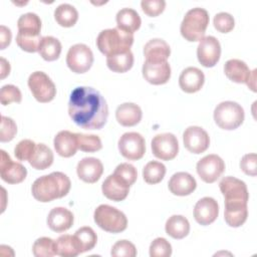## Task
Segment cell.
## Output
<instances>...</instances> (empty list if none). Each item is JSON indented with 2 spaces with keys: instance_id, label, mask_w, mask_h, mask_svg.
Returning a JSON list of instances; mask_svg holds the SVG:
<instances>
[{
  "instance_id": "cell-1",
  "label": "cell",
  "mask_w": 257,
  "mask_h": 257,
  "mask_svg": "<svg viewBox=\"0 0 257 257\" xmlns=\"http://www.w3.org/2000/svg\"><path fill=\"white\" fill-rule=\"evenodd\" d=\"M68 113L76 125L84 130H100L106 123L108 106L98 90L77 86L70 93Z\"/></svg>"
},
{
  "instance_id": "cell-2",
  "label": "cell",
  "mask_w": 257,
  "mask_h": 257,
  "mask_svg": "<svg viewBox=\"0 0 257 257\" xmlns=\"http://www.w3.org/2000/svg\"><path fill=\"white\" fill-rule=\"evenodd\" d=\"M69 178L61 172H52L36 179L31 187V193L35 200L47 203L66 196L70 190Z\"/></svg>"
},
{
  "instance_id": "cell-3",
  "label": "cell",
  "mask_w": 257,
  "mask_h": 257,
  "mask_svg": "<svg viewBox=\"0 0 257 257\" xmlns=\"http://www.w3.org/2000/svg\"><path fill=\"white\" fill-rule=\"evenodd\" d=\"M134 43V34L124 30L115 28L104 29L99 32L96 38V46L98 50L106 55H114L123 53L132 47Z\"/></svg>"
},
{
  "instance_id": "cell-4",
  "label": "cell",
  "mask_w": 257,
  "mask_h": 257,
  "mask_svg": "<svg viewBox=\"0 0 257 257\" xmlns=\"http://www.w3.org/2000/svg\"><path fill=\"white\" fill-rule=\"evenodd\" d=\"M209 20V13L206 9L200 7L190 9L181 23L182 36L191 42L200 41L205 35Z\"/></svg>"
},
{
  "instance_id": "cell-5",
  "label": "cell",
  "mask_w": 257,
  "mask_h": 257,
  "mask_svg": "<svg viewBox=\"0 0 257 257\" xmlns=\"http://www.w3.org/2000/svg\"><path fill=\"white\" fill-rule=\"evenodd\" d=\"M93 219L99 228L109 233H120L127 227L124 213L106 204L99 205L94 210Z\"/></svg>"
},
{
  "instance_id": "cell-6",
  "label": "cell",
  "mask_w": 257,
  "mask_h": 257,
  "mask_svg": "<svg viewBox=\"0 0 257 257\" xmlns=\"http://www.w3.org/2000/svg\"><path fill=\"white\" fill-rule=\"evenodd\" d=\"M244 117L243 107L235 101H222L214 109V120L222 130H236L243 123Z\"/></svg>"
},
{
  "instance_id": "cell-7",
  "label": "cell",
  "mask_w": 257,
  "mask_h": 257,
  "mask_svg": "<svg viewBox=\"0 0 257 257\" xmlns=\"http://www.w3.org/2000/svg\"><path fill=\"white\" fill-rule=\"evenodd\" d=\"M219 188L225 199V207L247 205L249 193L243 181L231 176L224 177L219 183Z\"/></svg>"
},
{
  "instance_id": "cell-8",
  "label": "cell",
  "mask_w": 257,
  "mask_h": 257,
  "mask_svg": "<svg viewBox=\"0 0 257 257\" xmlns=\"http://www.w3.org/2000/svg\"><path fill=\"white\" fill-rule=\"evenodd\" d=\"M28 87L34 98L42 103L51 101L56 94L54 82L43 71H34L29 75Z\"/></svg>"
},
{
  "instance_id": "cell-9",
  "label": "cell",
  "mask_w": 257,
  "mask_h": 257,
  "mask_svg": "<svg viewBox=\"0 0 257 257\" xmlns=\"http://www.w3.org/2000/svg\"><path fill=\"white\" fill-rule=\"evenodd\" d=\"M93 63V53L91 49L83 44L76 43L72 45L66 54V64L74 73L86 72Z\"/></svg>"
},
{
  "instance_id": "cell-10",
  "label": "cell",
  "mask_w": 257,
  "mask_h": 257,
  "mask_svg": "<svg viewBox=\"0 0 257 257\" xmlns=\"http://www.w3.org/2000/svg\"><path fill=\"white\" fill-rule=\"evenodd\" d=\"M120 155L128 161H138L146 153V142L144 137L136 132L124 133L117 143Z\"/></svg>"
},
{
  "instance_id": "cell-11",
  "label": "cell",
  "mask_w": 257,
  "mask_h": 257,
  "mask_svg": "<svg viewBox=\"0 0 257 257\" xmlns=\"http://www.w3.org/2000/svg\"><path fill=\"white\" fill-rule=\"evenodd\" d=\"M152 152L154 156L162 161H171L179 153V143L175 135L164 133L155 136L152 140Z\"/></svg>"
},
{
  "instance_id": "cell-12",
  "label": "cell",
  "mask_w": 257,
  "mask_h": 257,
  "mask_svg": "<svg viewBox=\"0 0 257 257\" xmlns=\"http://www.w3.org/2000/svg\"><path fill=\"white\" fill-rule=\"evenodd\" d=\"M196 170L199 177L205 183L212 184L216 182L225 171V163L218 155L211 154L205 156L197 163Z\"/></svg>"
},
{
  "instance_id": "cell-13",
  "label": "cell",
  "mask_w": 257,
  "mask_h": 257,
  "mask_svg": "<svg viewBox=\"0 0 257 257\" xmlns=\"http://www.w3.org/2000/svg\"><path fill=\"white\" fill-rule=\"evenodd\" d=\"M221 56V45L214 36H204L197 47V57L199 62L205 67H213L217 64Z\"/></svg>"
},
{
  "instance_id": "cell-14",
  "label": "cell",
  "mask_w": 257,
  "mask_h": 257,
  "mask_svg": "<svg viewBox=\"0 0 257 257\" xmlns=\"http://www.w3.org/2000/svg\"><path fill=\"white\" fill-rule=\"evenodd\" d=\"M0 176L1 179L8 184H19L23 182L27 176L26 168L17 162H13L9 155L4 151H0Z\"/></svg>"
},
{
  "instance_id": "cell-15",
  "label": "cell",
  "mask_w": 257,
  "mask_h": 257,
  "mask_svg": "<svg viewBox=\"0 0 257 257\" xmlns=\"http://www.w3.org/2000/svg\"><path fill=\"white\" fill-rule=\"evenodd\" d=\"M183 142L185 148L193 154H202L210 146V137L208 133L201 126H188L183 134Z\"/></svg>"
},
{
  "instance_id": "cell-16",
  "label": "cell",
  "mask_w": 257,
  "mask_h": 257,
  "mask_svg": "<svg viewBox=\"0 0 257 257\" xmlns=\"http://www.w3.org/2000/svg\"><path fill=\"white\" fill-rule=\"evenodd\" d=\"M144 78L154 85L165 84L171 77V66L168 61H145L142 68Z\"/></svg>"
},
{
  "instance_id": "cell-17",
  "label": "cell",
  "mask_w": 257,
  "mask_h": 257,
  "mask_svg": "<svg viewBox=\"0 0 257 257\" xmlns=\"http://www.w3.org/2000/svg\"><path fill=\"white\" fill-rule=\"evenodd\" d=\"M219 215L217 201L211 197L200 199L194 207V218L200 225L207 226L212 224Z\"/></svg>"
},
{
  "instance_id": "cell-18",
  "label": "cell",
  "mask_w": 257,
  "mask_h": 257,
  "mask_svg": "<svg viewBox=\"0 0 257 257\" xmlns=\"http://www.w3.org/2000/svg\"><path fill=\"white\" fill-rule=\"evenodd\" d=\"M76 173L81 181L93 184L100 179L103 173V165L96 158H83L77 164Z\"/></svg>"
},
{
  "instance_id": "cell-19",
  "label": "cell",
  "mask_w": 257,
  "mask_h": 257,
  "mask_svg": "<svg viewBox=\"0 0 257 257\" xmlns=\"http://www.w3.org/2000/svg\"><path fill=\"white\" fill-rule=\"evenodd\" d=\"M205 82L204 72L198 67L190 66L185 68L179 77L180 88L187 93L199 91Z\"/></svg>"
},
{
  "instance_id": "cell-20",
  "label": "cell",
  "mask_w": 257,
  "mask_h": 257,
  "mask_svg": "<svg viewBox=\"0 0 257 257\" xmlns=\"http://www.w3.org/2000/svg\"><path fill=\"white\" fill-rule=\"evenodd\" d=\"M168 187L170 192L176 196H188L195 191L197 182L191 174L178 172L171 177Z\"/></svg>"
},
{
  "instance_id": "cell-21",
  "label": "cell",
  "mask_w": 257,
  "mask_h": 257,
  "mask_svg": "<svg viewBox=\"0 0 257 257\" xmlns=\"http://www.w3.org/2000/svg\"><path fill=\"white\" fill-rule=\"evenodd\" d=\"M102 194L109 200L114 202L123 201L130 192V186L118 179L113 174L106 177L101 185Z\"/></svg>"
},
{
  "instance_id": "cell-22",
  "label": "cell",
  "mask_w": 257,
  "mask_h": 257,
  "mask_svg": "<svg viewBox=\"0 0 257 257\" xmlns=\"http://www.w3.org/2000/svg\"><path fill=\"white\" fill-rule=\"evenodd\" d=\"M73 214L68 209L55 207L48 213L47 225L50 230L61 233L68 230L73 225Z\"/></svg>"
},
{
  "instance_id": "cell-23",
  "label": "cell",
  "mask_w": 257,
  "mask_h": 257,
  "mask_svg": "<svg viewBox=\"0 0 257 257\" xmlns=\"http://www.w3.org/2000/svg\"><path fill=\"white\" fill-rule=\"evenodd\" d=\"M53 146L56 153L63 158H70L75 155L78 146L76 134L69 131H60L53 140Z\"/></svg>"
},
{
  "instance_id": "cell-24",
  "label": "cell",
  "mask_w": 257,
  "mask_h": 257,
  "mask_svg": "<svg viewBox=\"0 0 257 257\" xmlns=\"http://www.w3.org/2000/svg\"><path fill=\"white\" fill-rule=\"evenodd\" d=\"M171 54L170 45L161 38L149 40L144 46V55L147 61H167Z\"/></svg>"
},
{
  "instance_id": "cell-25",
  "label": "cell",
  "mask_w": 257,
  "mask_h": 257,
  "mask_svg": "<svg viewBox=\"0 0 257 257\" xmlns=\"http://www.w3.org/2000/svg\"><path fill=\"white\" fill-rule=\"evenodd\" d=\"M143 116L141 107L134 102H123L116 107L115 118L122 126H134L138 124Z\"/></svg>"
},
{
  "instance_id": "cell-26",
  "label": "cell",
  "mask_w": 257,
  "mask_h": 257,
  "mask_svg": "<svg viewBox=\"0 0 257 257\" xmlns=\"http://www.w3.org/2000/svg\"><path fill=\"white\" fill-rule=\"evenodd\" d=\"M224 72L231 81L236 83H246L252 71L243 60L233 58L226 61Z\"/></svg>"
},
{
  "instance_id": "cell-27",
  "label": "cell",
  "mask_w": 257,
  "mask_h": 257,
  "mask_svg": "<svg viewBox=\"0 0 257 257\" xmlns=\"http://www.w3.org/2000/svg\"><path fill=\"white\" fill-rule=\"evenodd\" d=\"M117 27L130 33L137 31L142 24L139 13L133 8H122L118 10L115 16Z\"/></svg>"
},
{
  "instance_id": "cell-28",
  "label": "cell",
  "mask_w": 257,
  "mask_h": 257,
  "mask_svg": "<svg viewBox=\"0 0 257 257\" xmlns=\"http://www.w3.org/2000/svg\"><path fill=\"white\" fill-rule=\"evenodd\" d=\"M166 233L174 239H183L190 232V223L182 215L171 216L165 225Z\"/></svg>"
},
{
  "instance_id": "cell-29",
  "label": "cell",
  "mask_w": 257,
  "mask_h": 257,
  "mask_svg": "<svg viewBox=\"0 0 257 257\" xmlns=\"http://www.w3.org/2000/svg\"><path fill=\"white\" fill-rule=\"evenodd\" d=\"M53 153L44 144H36L35 150L28 160L30 166L36 170H45L53 163Z\"/></svg>"
},
{
  "instance_id": "cell-30",
  "label": "cell",
  "mask_w": 257,
  "mask_h": 257,
  "mask_svg": "<svg viewBox=\"0 0 257 257\" xmlns=\"http://www.w3.org/2000/svg\"><path fill=\"white\" fill-rule=\"evenodd\" d=\"M72 236L79 253H83L93 249L97 242L96 233L93 231L92 228L87 226L77 229Z\"/></svg>"
},
{
  "instance_id": "cell-31",
  "label": "cell",
  "mask_w": 257,
  "mask_h": 257,
  "mask_svg": "<svg viewBox=\"0 0 257 257\" xmlns=\"http://www.w3.org/2000/svg\"><path fill=\"white\" fill-rule=\"evenodd\" d=\"M106 65L113 72H126L134 65V54L128 50L123 53L106 56Z\"/></svg>"
},
{
  "instance_id": "cell-32",
  "label": "cell",
  "mask_w": 257,
  "mask_h": 257,
  "mask_svg": "<svg viewBox=\"0 0 257 257\" xmlns=\"http://www.w3.org/2000/svg\"><path fill=\"white\" fill-rule=\"evenodd\" d=\"M54 19L62 27H71L78 19V12L74 6L62 3L55 8Z\"/></svg>"
},
{
  "instance_id": "cell-33",
  "label": "cell",
  "mask_w": 257,
  "mask_h": 257,
  "mask_svg": "<svg viewBox=\"0 0 257 257\" xmlns=\"http://www.w3.org/2000/svg\"><path fill=\"white\" fill-rule=\"evenodd\" d=\"M18 32L30 35H40L41 20L39 16L33 12L22 14L17 21Z\"/></svg>"
},
{
  "instance_id": "cell-34",
  "label": "cell",
  "mask_w": 257,
  "mask_h": 257,
  "mask_svg": "<svg viewBox=\"0 0 257 257\" xmlns=\"http://www.w3.org/2000/svg\"><path fill=\"white\" fill-rule=\"evenodd\" d=\"M61 43L53 36H44L39 46L38 53L46 61L56 60L61 53Z\"/></svg>"
},
{
  "instance_id": "cell-35",
  "label": "cell",
  "mask_w": 257,
  "mask_h": 257,
  "mask_svg": "<svg viewBox=\"0 0 257 257\" xmlns=\"http://www.w3.org/2000/svg\"><path fill=\"white\" fill-rule=\"evenodd\" d=\"M55 254L61 257H75L80 254L75 245L72 235L64 234L54 240Z\"/></svg>"
},
{
  "instance_id": "cell-36",
  "label": "cell",
  "mask_w": 257,
  "mask_h": 257,
  "mask_svg": "<svg viewBox=\"0 0 257 257\" xmlns=\"http://www.w3.org/2000/svg\"><path fill=\"white\" fill-rule=\"evenodd\" d=\"M247 217H248L247 205L225 207L224 218L226 223L230 227L237 228L242 226L247 220Z\"/></svg>"
},
{
  "instance_id": "cell-37",
  "label": "cell",
  "mask_w": 257,
  "mask_h": 257,
  "mask_svg": "<svg viewBox=\"0 0 257 257\" xmlns=\"http://www.w3.org/2000/svg\"><path fill=\"white\" fill-rule=\"evenodd\" d=\"M166 175V167L158 161L149 162L143 169V177L146 183L155 185L160 183Z\"/></svg>"
},
{
  "instance_id": "cell-38",
  "label": "cell",
  "mask_w": 257,
  "mask_h": 257,
  "mask_svg": "<svg viewBox=\"0 0 257 257\" xmlns=\"http://www.w3.org/2000/svg\"><path fill=\"white\" fill-rule=\"evenodd\" d=\"M76 140L78 149L82 152L93 153L99 151L102 148L101 140L98 136L95 135L76 134Z\"/></svg>"
},
{
  "instance_id": "cell-39",
  "label": "cell",
  "mask_w": 257,
  "mask_h": 257,
  "mask_svg": "<svg viewBox=\"0 0 257 257\" xmlns=\"http://www.w3.org/2000/svg\"><path fill=\"white\" fill-rule=\"evenodd\" d=\"M42 38L43 37L41 35H30L18 32L16 36V43L22 50L26 52H37L39 50Z\"/></svg>"
},
{
  "instance_id": "cell-40",
  "label": "cell",
  "mask_w": 257,
  "mask_h": 257,
  "mask_svg": "<svg viewBox=\"0 0 257 257\" xmlns=\"http://www.w3.org/2000/svg\"><path fill=\"white\" fill-rule=\"evenodd\" d=\"M32 252L35 257H52L55 254L54 240L48 237L38 238L32 246Z\"/></svg>"
},
{
  "instance_id": "cell-41",
  "label": "cell",
  "mask_w": 257,
  "mask_h": 257,
  "mask_svg": "<svg viewBox=\"0 0 257 257\" xmlns=\"http://www.w3.org/2000/svg\"><path fill=\"white\" fill-rule=\"evenodd\" d=\"M113 175L116 176L130 187L135 184L138 178L137 169L132 164L128 163H121L118 166H116Z\"/></svg>"
},
{
  "instance_id": "cell-42",
  "label": "cell",
  "mask_w": 257,
  "mask_h": 257,
  "mask_svg": "<svg viewBox=\"0 0 257 257\" xmlns=\"http://www.w3.org/2000/svg\"><path fill=\"white\" fill-rule=\"evenodd\" d=\"M172 255V245L170 242L163 238H156L150 245L151 257H169Z\"/></svg>"
},
{
  "instance_id": "cell-43",
  "label": "cell",
  "mask_w": 257,
  "mask_h": 257,
  "mask_svg": "<svg viewBox=\"0 0 257 257\" xmlns=\"http://www.w3.org/2000/svg\"><path fill=\"white\" fill-rule=\"evenodd\" d=\"M110 254L113 257H135L137 248L128 240H119L112 245Z\"/></svg>"
},
{
  "instance_id": "cell-44",
  "label": "cell",
  "mask_w": 257,
  "mask_h": 257,
  "mask_svg": "<svg viewBox=\"0 0 257 257\" xmlns=\"http://www.w3.org/2000/svg\"><path fill=\"white\" fill-rule=\"evenodd\" d=\"M22 94L20 89L13 84H6L1 87L0 100L3 105L10 104L11 102H20Z\"/></svg>"
},
{
  "instance_id": "cell-45",
  "label": "cell",
  "mask_w": 257,
  "mask_h": 257,
  "mask_svg": "<svg viewBox=\"0 0 257 257\" xmlns=\"http://www.w3.org/2000/svg\"><path fill=\"white\" fill-rule=\"evenodd\" d=\"M214 27L221 33H228L230 32L234 26L235 21L233 16L227 12H220L217 13L213 19Z\"/></svg>"
},
{
  "instance_id": "cell-46",
  "label": "cell",
  "mask_w": 257,
  "mask_h": 257,
  "mask_svg": "<svg viewBox=\"0 0 257 257\" xmlns=\"http://www.w3.org/2000/svg\"><path fill=\"white\" fill-rule=\"evenodd\" d=\"M17 133V125L15 121L8 116H1V128H0V141L1 143H7L14 139Z\"/></svg>"
},
{
  "instance_id": "cell-47",
  "label": "cell",
  "mask_w": 257,
  "mask_h": 257,
  "mask_svg": "<svg viewBox=\"0 0 257 257\" xmlns=\"http://www.w3.org/2000/svg\"><path fill=\"white\" fill-rule=\"evenodd\" d=\"M36 144L28 139L20 141L14 148V155L19 161H28L35 150Z\"/></svg>"
},
{
  "instance_id": "cell-48",
  "label": "cell",
  "mask_w": 257,
  "mask_h": 257,
  "mask_svg": "<svg viewBox=\"0 0 257 257\" xmlns=\"http://www.w3.org/2000/svg\"><path fill=\"white\" fill-rule=\"evenodd\" d=\"M143 11L151 17H156L161 14L166 7V1L164 0H143L141 2Z\"/></svg>"
},
{
  "instance_id": "cell-49",
  "label": "cell",
  "mask_w": 257,
  "mask_h": 257,
  "mask_svg": "<svg viewBox=\"0 0 257 257\" xmlns=\"http://www.w3.org/2000/svg\"><path fill=\"white\" fill-rule=\"evenodd\" d=\"M256 162H257V157L256 154H246L242 157L240 161V168L241 170L248 176L255 177L257 174V169H256Z\"/></svg>"
},
{
  "instance_id": "cell-50",
  "label": "cell",
  "mask_w": 257,
  "mask_h": 257,
  "mask_svg": "<svg viewBox=\"0 0 257 257\" xmlns=\"http://www.w3.org/2000/svg\"><path fill=\"white\" fill-rule=\"evenodd\" d=\"M11 30L5 25L0 26V49H5L11 42Z\"/></svg>"
},
{
  "instance_id": "cell-51",
  "label": "cell",
  "mask_w": 257,
  "mask_h": 257,
  "mask_svg": "<svg viewBox=\"0 0 257 257\" xmlns=\"http://www.w3.org/2000/svg\"><path fill=\"white\" fill-rule=\"evenodd\" d=\"M0 64H1V66H0L1 67L0 78L3 79V78H5L10 73V64H9V62L4 57L0 58Z\"/></svg>"
},
{
  "instance_id": "cell-52",
  "label": "cell",
  "mask_w": 257,
  "mask_h": 257,
  "mask_svg": "<svg viewBox=\"0 0 257 257\" xmlns=\"http://www.w3.org/2000/svg\"><path fill=\"white\" fill-rule=\"evenodd\" d=\"M255 72H256V69H254L252 72H251V75L248 79V81L246 82V84L249 86V88H251L252 91H256V88H255Z\"/></svg>"
}]
</instances>
